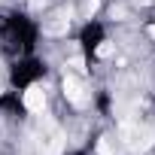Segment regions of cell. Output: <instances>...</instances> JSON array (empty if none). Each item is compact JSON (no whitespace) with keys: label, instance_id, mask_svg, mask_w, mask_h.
<instances>
[{"label":"cell","instance_id":"277c9868","mask_svg":"<svg viewBox=\"0 0 155 155\" xmlns=\"http://www.w3.org/2000/svg\"><path fill=\"white\" fill-rule=\"evenodd\" d=\"M21 104H25L28 113H40V110L46 107V91L40 88V82H37V85H28V88L21 91Z\"/></svg>","mask_w":155,"mask_h":155},{"label":"cell","instance_id":"5b68a950","mask_svg":"<svg viewBox=\"0 0 155 155\" xmlns=\"http://www.w3.org/2000/svg\"><path fill=\"white\" fill-rule=\"evenodd\" d=\"M0 110H6L9 116H25V104L18 97V91H9V94H0Z\"/></svg>","mask_w":155,"mask_h":155},{"label":"cell","instance_id":"8992f818","mask_svg":"<svg viewBox=\"0 0 155 155\" xmlns=\"http://www.w3.org/2000/svg\"><path fill=\"white\" fill-rule=\"evenodd\" d=\"M70 155H82V152H70Z\"/></svg>","mask_w":155,"mask_h":155},{"label":"cell","instance_id":"3957f363","mask_svg":"<svg viewBox=\"0 0 155 155\" xmlns=\"http://www.w3.org/2000/svg\"><path fill=\"white\" fill-rule=\"evenodd\" d=\"M79 43H82V49H85L88 55L101 52L104 43H107V31H104V25H101V21H88V25L82 28V34H79Z\"/></svg>","mask_w":155,"mask_h":155},{"label":"cell","instance_id":"6da1fadb","mask_svg":"<svg viewBox=\"0 0 155 155\" xmlns=\"http://www.w3.org/2000/svg\"><path fill=\"white\" fill-rule=\"evenodd\" d=\"M34 43H37V25L28 15H18V12L0 15V46H3L6 55L25 58L31 55Z\"/></svg>","mask_w":155,"mask_h":155},{"label":"cell","instance_id":"7a4b0ae2","mask_svg":"<svg viewBox=\"0 0 155 155\" xmlns=\"http://www.w3.org/2000/svg\"><path fill=\"white\" fill-rule=\"evenodd\" d=\"M46 76V64L43 61H37V58H18L15 64H12V85L18 88V91H25L28 85H37L40 79Z\"/></svg>","mask_w":155,"mask_h":155}]
</instances>
